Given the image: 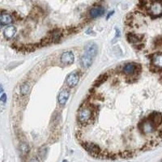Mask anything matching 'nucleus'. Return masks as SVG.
I'll return each instance as SVG.
<instances>
[{
  "label": "nucleus",
  "mask_w": 162,
  "mask_h": 162,
  "mask_svg": "<svg viewBox=\"0 0 162 162\" xmlns=\"http://www.w3.org/2000/svg\"><path fill=\"white\" fill-rule=\"evenodd\" d=\"M119 36H120L119 30L118 29H116V37H119Z\"/></svg>",
  "instance_id": "obj_20"
},
{
  "label": "nucleus",
  "mask_w": 162,
  "mask_h": 162,
  "mask_svg": "<svg viewBox=\"0 0 162 162\" xmlns=\"http://www.w3.org/2000/svg\"><path fill=\"white\" fill-rule=\"evenodd\" d=\"M29 162H39V161L37 159V158H33V159H32Z\"/></svg>",
  "instance_id": "obj_21"
},
{
  "label": "nucleus",
  "mask_w": 162,
  "mask_h": 162,
  "mask_svg": "<svg viewBox=\"0 0 162 162\" xmlns=\"http://www.w3.org/2000/svg\"><path fill=\"white\" fill-rule=\"evenodd\" d=\"M96 54H97V46L95 43H90L87 45L84 53L81 56V66L84 68H88L92 64Z\"/></svg>",
  "instance_id": "obj_1"
},
{
  "label": "nucleus",
  "mask_w": 162,
  "mask_h": 162,
  "mask_svg": "<svg viewBox=\"0 0 162 162\" xmlns=\"http://www.w3.org/2000/svg\"><path fill=\"white\" fill-rule=\"evenodd\" d=\"M114 11H111V12H110V13H109V15H107V19H109V18H110V16H111V15H112L114 14Z\"/></svg>",
  "instance_id": "obj_22"
},
{
  "label": "nucleus",
  "mask_w": 162,
  "mask_h": 162,
  "mask_svg": "<svg viewBox=\"0 0 162 162\" xmlns=\"http://www.w3.org/2000/svg\"><path fill=\"white\" fill-rule=\"evenodd\" d=\"M15 33H16V28L13 25L7 26L3 31V36L5 37V38L7 39L12 38Z\"/></svg>",
  "instance_id": "obj_9"
},
{
  "label": "nucleus",
  "mask_w": 162,
  "mask_h": 162,
  "mask_svg": "<svg viewBox=\"0 0 162 162\" xmlns=\"http://www.w3.org/2000/svg\"><path fill=\"white\" fill-rule=\"evenodd\" d=\"M89 13L92 18H97L105 14V9L102 7H94L90 10Z\"/></svg>",
  "instance_id": "obj_8"
},
{
  "label": "nucleus",
  "mask_w": 162,
  "mask_h": 162,
  "mask_svg": "<svg viewBox=\"0 0 162 162\" xmlns=\"http://www.w3.org/2000/svg\"><path fill=\"white\" fill-rule=\"evenodd\" d=\"M92 115L93 114L92 109L89 107H84L78 113V121L82 125H87L92 118Z\"/></svg>",
  "instance_id": "obj_2"
},
{
  "label": "nucleus",
  "mask_w": 162,
  "mask_h": 162,
  "mask_svg": "<svg viewBox=\"0 0 162 162\" xmlns=\"http://www.w3.org/2000/svg\"><path fill=\"white\" fill-rule=\"evenodd\" d=\"M62 162H68V161H66V160H64V161H63Z\"/></svg>",
  "instance_id": "obj_24"
},
{
  "label": "nucleus",
  "mask_w": 162,
  "mask_h": 162,
  "mask_svg": "<svg viewBox=\"0 0 162 162\" xmlns=\"http://www.w3.org/2000/svg\"><path fill=\"white\" fill-rule=\"evenodd\" d=\"M13 22V18L11 15L3 13L0 15V25H9Z\"/></svg>",
  "instance_id": "obj_10"
},
{
  "label": "nucleus",
  "mask_w": 162,
  "mask_h": 162,
  "mask_svg": "<svg viewBox=\"0 0 162 162\" xmlns=\"http://www.w3.org/2000/svg\"><path fill=\"white\" fill-rule=\"evenodd\" d=\"M0 101L3 102V103H6V101H7V95H6V93H3L1 95V96H0Z\"/></svg>",
  "instance_id": "obj_19"
},
{
  "label": "nucleus",
  "mask_w": 162,
  "mask_h": 162,
  "mask_svg": "<svg viewBox=\"0 0 162 162\" xmlns=\"http://www.w3.org/2000/svg\"><path fill=\"white\" fill-rule=\"evenodd\" d=\"M153 65L157 68L162 69V54H157L153 57Z\"/></svg>",
  "instance_id": "obj_13"
},
{
  "label": "nucleus",
  "mask_w": 162,
  "mask_h": 162,
  "mask_svg": "<svg viewBox=\"0 0 162 162\" xmlns=\"http://www.w3.org/2000/svg\"><path fill=\"white\" fill-rule=\"evenodd\" d=\"M69 98V92L67 89H63L62 91L60 92V93L58 94V100L60 105H65L67 103V100Z\"/></svg>",
  "instance_id": "obj_12"
},
{
  "label": "nucleus",
  "mask_w": 162,
  "mask_h": 162,
  "mask_svg": "<svg viewBox=\"0 0 162 162\" xmlns=\"http://www.w3.org/2000/svg\"><path fill=\"white\" fill-rule=\"evenodd\" d=\"M19 151L23 156H26L28 155L29 153V145L26 143H21L19 145Z\"/></svg>",
  "instance_id": "obj_17"
},
{
  "label": "nucleus",
  "mask_w": 162,
  "mask_h": 162,
  "mask_svg": "<svg viewBox=\"0 0 162 162\" xmlns=\"http://www.w3.org/2000/svg\"><path fill=\"white\" fill-rule=\"evenodd\" d=\"M83 146L88 153H90L91 155H92L94 157H97V156L101 155V149H100L99 146H97L95 143H83Z\"/></svg>",
  "instance_id": "obj_5"
},
{
  "label": "nucleus",
  "mask_w": 162,
  "mask_h": 162,
  "mask_svg": "<svg viewBox=\"0 0 162 162\" xmlns=\"http://www.w3.org/2000/svg\"><path fill=\"white\" fill-rule=\"evenodd\" d=\"M61 37H62L61 32L58 31V30H54L50 33V37L49 41L51 42H57L59 41V39L61 38Z\"/></svg>",
  "instance_id": "obj_14"
},
{
  "label": "nucleus",
  "mask_w": 162,
  "mask_h": 162,
  "mask_svg": "<svg viewBox=\"0 0 162 162\" xmlns=\"http://www.w3.org/2000/svg\"><path fill=\"white\" fill-rule=\"evenodd\" d=\"M149 120L152 121L155 126H158L162 123V116L160 114H154L151 115Z\"/></svg>",
  "instance_id": "obj_15"
},
{
  "label": "nucleus",
  "mask_w": 162,
  "mask_h": 162,
  "mask_svg": "<svg viewBox=\"0 0 162 162\" xmlns=\"http://www.w3.org/2000/svg\"><path fill=\"white\" fill-rule=\"evenodd\" d=\"M30 91V85L29 84H28L27 82L25 83H23L21 86H20V93L21 95L23 96H26Z\"/></svg>",
  "instance_id": "obj_16"
},
{
  "label": "nucleus",
  "mask_w": 162,
  "mask_h": 162,
  "mask_svg": "<svg viewBox=\"0 0 162 162\" xmlns=\"http://www.w3.org/2000/svg\"><path fill=\"white\" fill-rule=\"evenodd\" d=\"M61 62L63 64L70 65L74 62V54L72 51H65L61 55Z\"/></svg>",
  "instance_id": "obj_7"
},
{
  "label": "nucleus",
  "mask_w": 162,
  "mask_h": 162,
  "mask_svg": "<svg viewBox=\"0 0 162 162\" xmlns=\"http://www.w3.org/2000/svg\"><path fill=\"white\" fill-rule=\"evenodd\" d=\"M80 80V75L77 72H72L67 78V84L70 88H74L77 85L78 82Z\"/></svg>",
  "instance_id": "obj_6"
},
{
  "label": "nucleus",
  "mask_w": 162,
  "mask_h": 162,
  "mask_svg": "<svg viewBox=\"0 0 162 162\" xmlns=\"http://www.w3.org/2000/svg\"><path fill=\"white\" fill-rule=\"evenodd\" d=\"M128 41L131 44H139V43L140 42V38L138 37L137 36L134 35V34H129Z\"/></svg>",
  "instance_id": "obj_18"
},
{
  "label": "nucleus",
  "mask_w": 162,
  "mask_h": 162,
  "mask_svg": "<svg viewBox=\"0 0 162 162\" xmlns=\"http://www.w3.org/2000/svg\"><path fill=\"white\" fill-rule=\"evenodd\" d=\"M135 70H136V65L135 63H131V62L125 64L123 67V73H125L126 75H128V76L134 74Z\"/></svg>",
  "instance_id": "obj_11"
},
{
  "label": "nucleus",
  "mask_w": 162,
  "mask_h": 162,
  "mask_svg": "<svg viewBox=\"0 0 162 162\" xmlns=\"http://www.w3.org/2000/svg\"><path fill=\"white\" fill-rule=\"evenodd\" d=\"M1 92H3V87L0 85V93H1Z\"/></svg>",
  "instance_id": "obj_23"
},
{
  "label": "nucleus",
  "mask_w": 162,
  "mask_h": 162,
  "mask_svg": "<svg viewBox=\"0 0 162 162\" xmlns=\"http://www.w3.org/2000/svg\"><path fill=\"white\" fill-rule=\"evenodd\" d=\"M155 127L156 126L153 124V123L150 120H145L142 122L140 125H139V129L141 131V132L143 134H151L153 133V131H155Z\"/></svg>",
  "instance_id": "obj_4"
},
{
  "label": "nucleus",
  "mask_w": 162,
  "mask_h": 162,
  "mask_svg": "<svg viewBox=\"0 0 162 162\" xmlns=\"http://www.w3.org/2000/svg\"><path fill=\"white\" fill-rule=\"evenodd\" d=\"M148 13L153 17H159L162 15V3L156 1L149 7Z\"/></svg>",
  "instance_id": "obj_3"
}]
</instances>
